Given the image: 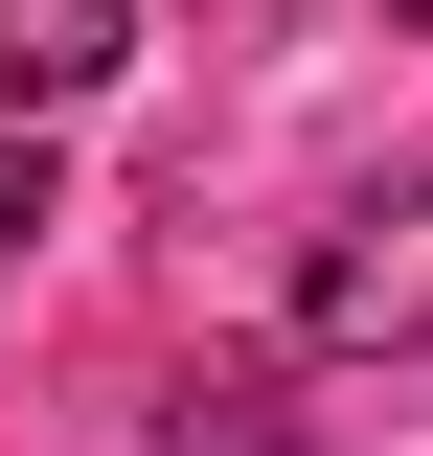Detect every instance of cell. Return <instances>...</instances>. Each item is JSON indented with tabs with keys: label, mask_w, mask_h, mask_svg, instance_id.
<instances>
[{
	"label": "cell",
	"mask_w": 433,
	"mask_h": 456,
	"mask_svg": "<svg viewBox=\"0 0 433 456\" xmlns=\"http://www.w3.org/2000/svg\"><path fill=\"white\" fill-rule=\"evenodd\" d=\"M160 456H297V434H274V365H183V411H160Z\"/></svg>",
	"instance_id": "3957f363"
},
{
	"label": "cell",
	"mask_w": 433,
	"mask_h": 456,
	"mask_svg": "<svg viewBox=\"0 0 433 456\" xmlns=\"http://www.w3.org/2000/svg\"><path fill=\"white\" fill-rule=\"evenodd\" d=\"M137 69V0H0V114H92Z\"/></svg>",
	"instance_id": "7a4b0ae2"
},
{
	"label": "cell",
	"mask_w": 433,
	"mask_h": 456,
	"mask_svg": "<svg viewBox=\"0 0 433 456\" xmlns=\"http://www.w3.org/2000/svg\"><path fill=\"white\" fill-rule=\"evenodd\" d=\"M388 23H433V0H388Z\"/></svg>",
	"instance_id": "5b68a950"
},
{
	"label": "cell",
	"mask_w": 433,
	"mask_h": 456,
	"mask_svg": "<svg viewBox=\"0 0 433 456\" xmlns=\"http://www.w3.org/2000/svg\"><path fill=\"white\" fill-rule=\"evenodd\" d=\"M297 342H342V365H433V183H365V206L297 251Z\"/></svg>",
	"instance_id": "6da1fadb"
},
{
	"label": "cell",
	"mask_w": 433,
	"mask_h": 456,
	"mask_svg": "<svg viewBox=\"0 0 433 456\" xmlns=\"http://www.w3.org/2000/svg\"><path fill=\"white\" fill-rule=\"evenodd\" d=\"M46 228H69V160H46V114H23V137H0V274H23Z\"/></svg>",
	"instance_id": "277c9868"
}]
</instances>
